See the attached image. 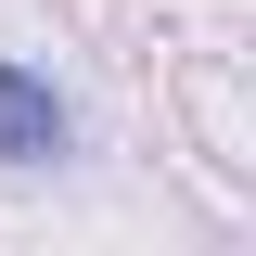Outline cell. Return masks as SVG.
Instances as JSON below:
<instances>
[{
    "mask_svg": "<svg viewBox=\"0 0 256 256\" xmlns=\"http://www.w3.org/2000/svg\"><path fill=\"white\" fill-rule=\"evenodd\" d=\"M64 141H77V102L38 64H0V166H52Z\"/></svg>",
    "mask_w": 256,
    "mask_h": 256,
    "instance_id": "1",
    "label": "cell"
}]
</instances>
